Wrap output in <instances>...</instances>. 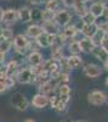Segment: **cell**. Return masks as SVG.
<instances>
[{
    "label": "cell",
    "mask_w": 108,
    "mask_h": 122,
    "mask_svg": "<svg viewBox=\"0 0 108 122\" xmlns=\"http://www.w3.org/2000/svg\"><path fill=\"white\" fill-rule=\"evenodd\" d=\"M29 42H31V39H29L26 34H16L14 36V39H12V46L15 49V51L19 55H24L27 51H28V46H29Z\"/></svg>",
    "instance_id": "obj_1"
},
{
    "label": "cell",
    "mask_w": 108,
    "mask_h": 122,
    "mask_svg": "<svg viewBox=\"0 0 108 122\" xmlns=\"http://www.w3.org/2000/svg\"><path fill=\"white\" fill-rule=\"evenodd\" d=\"M54 21L58 25L60 28H63V27H66L68 25H71V22H72V14L68 11V10L60 9L57 12H55Z\"/></svg>",
    "instance_id": "obj_2"
},
{
    "label": "cell",
    "mask_w": 108,
    "mask_h": 122,
    "mask_svg": "<svg viewBox=\"0 0 108 122\" xmlns=\"http://www.w3.org/2000/svg\"><path fill=\"white\" fill-rule=\"evenodd\" d=\"M11 105L18 111H26L29 106V103L23 93H15L11 97Z\"/></svg>",
    "instance_id": "obj_3"
},
{
    "label": "cell",
    "mask_w": 108,
    "mask_h": 122,
    "mask_svg": "<svg viewBox=\"0 0 108 122\" xmlns=\"http://www.w3.org/2000/svg\"><path fill=\"white\" fill-rule=\"evenodd\" d=\"M16 82H18L19 84H31L34 81V75L32 72L31 67L29 68H21L16 75Z\"/></svg>",
    "instance_id": "obj_4"
},
{
    "label": "cell",
    "mask_w": 108,
    "mask_h": 122,
    "mask_svg": "<svg viewBox=\"0 0 108 122\" xmlns=\"http://www.w3.org/2000/svg\"><path fill=\"white\" fill-rule=\"evenodd\" d=\"M87 101L95 106H100L107 101V94L102 90H92L87 94Z\"/></svg>",
    "instance_id": "obj_5"
},
{
    "label": "cell",
    "mask_w": 108,
    "mask_h": 122,
    "mask_svg": "<svg viewBox=\"0 0 108 122\" xmlns=\"http://www.w3.org/2000/svg\"><path fill=\"white\" fill-rule=\"evenodd\" d=\"M17 21H19L17 10H15V9L4 10V14H3V17H1V25H6L9 27L11 25H15Z\"/></svg>",
    "instance_id": "obj_6"
},
{
    "label": "cell",
    "mask_w": 108,
    "mask_h": 122,
    "mask_svg": "<svg viewBox=\"0 0 108 122\" xmlns=\"http://www.w3.org/2000/svg\"><path fill=\"white\" fill-rule=\"evenodd\" d=\"M57 88H58V83H57V81L56 79H54V78H49L46 82L43 84V86H40L38 89H39V93H41V94H44V95H50V94H54L55 92L57 90Z\"/></svg>",
    "instance_id": "obj_7"
},
{
    "label": "cell",
    "mask_w": 108,
    "mask_h": 122,
    "mask_svg": "<svg viewBox=\"0 0 108 122\" xmlns=\"http://www.w3.org/2000/svg\"><path fill=\"white\" fill-rule=\"evenodd\" d=\"M83 72L89 78H97L102 75V70H101V66L96 64H87L83 67Z\"/></svg>",
    "instance_id": "obj_8"
},
{
    "label": "cell",
    "mask_w": 108,
    "mask_h": 122,
    "mask_svg": "<svg viewBox=\"0 0 108 122\" xmlns=\"http://www.w3.org/2000/svg\"><path fill=\"white\" fill-rule=\"evenodd\" d=\"M49 105H51V107L56 111L57 114H63V112L67 111V104H64L63 101H61L57 95L49 97Z\"/></svg>",
    "instance_id": "obj_9"
},
{
    "label": "cell",
    "mask_w": 108,
    "mask_h": 122,
    "mask_svg": "<svg viewBox=\"0 0 108 122\" xmlns=\"http://www.w3.org/2000/svg\"><path fill=\"white\" fill-rule=\"evenodd\" d=\"M55 37L56 36H52V34H46V33H41L35 40L38 45L40 48H49V46H52L54 43H55Z\"/></svg>",
    "instance_id": "obj_10"
},
{
    "label": "cell",
    "mask_w": 108,
    "mask_h": 122,
    "mask_svg": "<svg viewBox=\"0 0 108 122\" xmlns=\"http://www.w3.org/2000/svg\"><path fill=\"white\" fill-rule=\"evenodd\" d=\"M32 105L35 109H45L49 105V97L41 93H36L32 98Z\"/></svg>",
    "instance_id": "obj_11"
},
{
    "label": "cell",
    "mask_w": 108,
    "mask_h": 122,
    "mask_svg": "<svg viewBox=\"0 0 108 122\" xmlns=\"http://www.w3.org/2000/svg\"><path fill=\"white\" fill-rule=\"evenodd\" d=\"M27 62L29 64V66H31V67L41 65L44 62L43 54L40 51H29V54L27 56Z\"/></svg>",
    "instance_id": "obj_12"
},
{
    "label": "cell",
    "mask_w": 108,
    "mask_h": 122,
    "mask_svg": "<svg viewBox=\"0 0 108 122\" xmlns=\"http://www.w3.org/2000/svg\"><path fill=\"white\" fill-rule=\"evenodd\" d=\"M104 11H106V9H104V6L102 5V3L100 1V0H95V1L91 3V5L89 6V12L92 14L96 18L103 16Z\"/></svg>",
    "instance_id": "obj_13"
},
{
    "label": "cell",
    "mask_w": 108,
    "mask_h": 122,
    "mask_svg": "<svg viewBox=\"0 0 108 122\" xmlns=\"http://www.w3.org/2000/svg\"><path fill=\"white\" fill-rule=\"evenodd\" d=\"M43 33V28L40 25H36V23H33V25H29L26 29V36L29 38V39H36L39 36Z\"/></svg>",
    "instance_id": "obj_14"
},
{
    "label": "cell",
    "mask_w": 108,
    "mask_h": 122,
    "mask_svg": "<svg viewBox=\"0 0 108 122\" xmlns=\"http://www.w3.org/2000/svg\"><path fill=\"white\" fill-rule=\"evenodd\" d=\"M41 28H43V32L46 33V34H52V36H56L61 32V28L58 27V25L55 22V21H50V22H43L41 25Z\"/></svg>",
    "instance_id": "obj_15"
},
{
    "label": "cell",
    "mask_w": 108,
    "mask_h": 122,
    "mask_svg": "<svg viewBox=\"0 0 108 122\" xmlns=\"http://www.w3.org/2000/svg\"><path fill=\"white\" fill-rule=\"evenodd\" d=\"M18 12V20L23 23H28L32 21V9L28 6H22L17 10Z\"/></svg>",
    "instance_id": "obj_16"
},
{
    "label": "cell",
    "mask_w": 108,
    "mask_h": 122,
    "mask_svg": "<svg viewBox=\"0 0 108 122\" xmlns=\"http://www.w3.org/2000/svg\"><path fill=\"white\" fill-rule=\"evenodd\" d=\"M5 71H6V77H16L17 72L19 71V64L17 60H11L9 61L7 65L5 66Z\"/></svg>",
    "instance_id": "obj_17"
},
{
    "label": "cell",
    "mask_w": 108,
    "mask_h": 122,
    "mask_svg": "<svg viewBox=\"0 0 108 122\" xmlns=\"http://www.w3.org/2000/svg\"><path fill=\"white\" fill-rule=\"evenodd\" d=\"M79 45H80L81 53H85V54H91V51H92L94 48H95L91 38H85V37H83L79 40Z\"/></svg>",
    "instance_id": "obj_18"
},
{
    "label": "cell",
    "mask_w": 108,
    "mask_h": 122,
    "mask_svg": "<svg viewBox=\"0 0 108 122\" xmlns=\"http://www.w3.org/2000/svg\"><path fill=\"white\" fill-rule=\"evenodd\" d=\"M62 33H63V36L66 37L67 40H74V38L76 37V34L79 33V32H78V29L75 28L74 23H73V25L71 23V25H68V26L63 27Z\"/></svg>",
    "instance_id": "obj_19"
},
{
    "label": "cell",
    "mask_w": 108,
    "mask_h": 122,
    "mask_svg": "<svg viewBox=\"0 0 108 122\" xmlns=\"http://www.w3.org/2000/svg\"><path fill=\"white\" fill-rule=\"evenodd\" d=\"M67 61L71 70H78L83 66V59L79 55H69L67 56Z\"/></svg>",
    "instance_id": "obj_20"
},
{
    "label": "cell",
    "mask_w": 108,
    "mask_h": 122,
    "mask_svg": "<svg viewBox=\"0 0 108 122\" xmlns=\"http://www.w3.org/2000/svg\"><path fill=\"white\" fill-rule=\"evenodd\" d=\"M43 68L45 72H47L49 75H50L51 72H54V71L58 70L60 67H58V62L56 60L54 59H47V60H44V62H43Z\"/></svg>",
    "instance_id": "obj_21"
},
{
    "label": "cell",
    "mask_w": 108,
    "mask_h": 122,
    "mask_svg": "<svg viewBox=\"0 0 108 122\" xmlns=\"http://www.w3.org/2000/svg\"><path fill=\"white\" fill-rule=\"evenodd\" d=\"M99 29L97 28V23L96 25H84L80 33L85 37V38H92V36L96 33V30Z\"/></svg>",
    "instance_id": "obj_22"
},
{
    "label": "cell",
    "mask_w": 108,
    "mask_h": 122,
    "mask_svg": "<svg viewBox=\"0 0 108 122\" xmlns=\"http://www.w3.org/2000/svg\"><path fill=\"white\" fill-rule=\"evenodd\" d=\"M91 54H92L97 60L102 61V62H104V61L107 60V57H108V54L104 51V50H103L101 46H95V48H94V50L91 51Z\"/></svg>",
    "instance_id": "obj_23"
},
{
    "label": "cell",
    "mask_w": 108,
    "mask_h": 122,
    "mask_svg": "<svg viewBox=\"0 0 108 122\" xmlns=\"http://www.w3.org/2000/svg\"><path fill=\"white\" fill-rule=\"evenodd\" d=\"M64 56L63 54V46H60V45H52L51 46V59L58 61L60 59H62Z\"/></svg>",
    "instance_id": "obj_24"
},
{
    "label": "cell",
    "mask_w": 108,
    "mask_h": 122,
    "mask_svg": "<svg viewBox=\"0 0 108 122\" xmlns=\"http://www.w3.org/2000/svg\"><path fill=\"white\" fill-rule=\"evenodd\" d=\"M106 37H107V36H106L104 32H102L101 29H97L96 33L92 36L91 40H92V43H94L95 46H101V44H102V42H103V39H104Z\"/></svg>",
    "instance_id": "obj_25"
},
{
    "label": "cell",
    "mask_w": 108,
    "mask_h": 122,
    "mask_svg": "<svg viewBox=\"0 0 108 122\" xmlns=\"http://www.w3.org/2000/svg\"><path fill=\"white\" fill-rule=\"evenodd\" d=\"M61 1L60 0H47L45 3V10H49V11L52 12H57L61 7Z\"/></svg>",
    "instance_id": "obj_26"
},
{
    "label": "cell",
    "mask_w": 108,
    "mask_h": 122,
    "mask_svg": "<svg viewBox=\"0 0 108 122\" xmlns=\"http://www.w3.org/2000/svg\"><path fill=\"white\" fill-rule=\"evenodd\" d=\"M68 50H69L71 55H79L81 53L79 40H71L69 44H68Z\"/></svg>",
    "instance_id": "obj_27"
},
{
    "label": "cell",
    "mask_w": 108,
    "mask_h": 122,
    "mask_svg": "<svg viewBox=\"0 0 108 122\" xmlns=\"http://www.w3.org/2000/svg\"><path fill=\"white\" fill-rule=\"evenodd\" d=\"M11 49H12V40L0 39V53L7 54L9 51H11Z\"/></svg>",
    "instance_id": "obj_28"
},
{
    "label": "cell",
    "mask_w": 108,
    "mask_h": 122,
    "mask_svg": "<svg viewBox=\"0 0 108 122\" xmlns=\"http://www.w3.org/2000/svg\"><path fill=\"white\" fill-rule=\"evenodd\" d=\"M73 10H74V14L79 18L84 17L87 12H89V7H87L86 5H76V6L73 7Z\"/></svg>",
    "instance_id": "obj_29"
},
{
    "label": "cell",
    "mask_w": 108,
    "mask_h": 122,
    "mask_svg": "<svg viewBox=\"0 0 108 122\" xmlns=\"http://www.w3.org/2000/svg\"><path fill=\"white\" fill-rule=\"evenodd\" d=\"M58 62V67H60L61 72H64V73H69L71 72V68H69V65H68V61H67V56H63L62 59H60L57 61Z\"/></svg>",
    "instance_id": "obj_30"
},
{
    "label": "cell",
    "mask_w": 108,
    "mask_h": 122,
    "mask_svg": "<svg viewBox=\"0 0 108 122\" xmlns=\"http://www.w3.org/2000/svg\"><path fill=\"white\" fill-rule=\"evenodd\" d=\"M55 18V12L49 11V10H41V22H50L54 21Z\"/></svg>",
    "instance_id": "obj_31"
},
{
    "label": "cell",
    "mask_w": 108,
    "mask_h": 122,
    "mask_svg": "<svg viewBox=\"0 0 108 122\" xmlns=\"http://www.w3.org/2000/svg\"><path fill=\"white\" fill-rule=\"evenodd\" d=\"M80 20L83 21L84 25H96V22H97V18H96L92 14H90V12H87V14H86L84 17H81Z\"/></svg>",
    "instance_id": "obj_32"
},
{
    "label": "cell",
    "mask_w": 108,
    "mask_h": 122,
    "mask_svg": "<svg viewBox=\"0 0 108 122\" xmlns=\"http://www.w3.org/2000/svg\"><path fill=\"white\" fill-rule=\"evenodd\" d=\"M1 39L12 40V39H14V30L10 28V27H3V30H1Z\"/></svg>",
    "instance_id": "obj_33"
},
{
    "label": "cell",
    "mask_w": 108,
    "mask_h": 122,
    "mask_svg": "<svg viewBox=\"0 0 108 122\" xmlns=\"http://www.w3.org/2000/svg\"><path fill=\"white\" fill-rule=\"evenodd\" d=\"M56 81H57L58 86H61V84H68V83H69V81H71V78H69V73L61 72L60 76L56 78Z\"/></svg>",
    "instance_id": "obj_34"
},
{
    "label": "cell",
    "mask_w": 108,
    "mask_h": 122,
    "mask_svg": "<svg viewBox=\"0 0 108 122\" xmlns=\"http://www.w3.org/2000/svg\"><path fill=\"white\" fill-rule=\"evenodd\" d=\"M57 90H58V97H61V95H71V87L68 84L58 86Z\"/></svg>",
    "instance_id": "obj_35"
},
{
    "label": "cell",
    "mask_w": 108,
    "mask_h": 122,
    "mask_svg": "<svg viewBox=\"0 0 108 122\" xmlns=\"http://www.w3.org/2000/svg\"><path fill=\"white\" fill-rule=\"evenodd\" d=\"M66 42H67V39H66V37L63 36V33H62V30L58 34H56V37H55V45H60V46H63L64 44H66Z\"/></svg>",
    "instance_id": "obj_36"
},
{
    "label": "cell",
    "mask_w": 108,
    "mask_h": 122,
    "mask_svg": "<svg viewBox=\"0 0 108 122\" xmlns=\"http://www.w3.org/2000/svg\"><path fill=\"white\" fill-rule=\"evenodd\" d=\"M32 21H41V10H32Z\"/></svg>",
    "instance_id": "obj_37"
},
{
    "label": "cell",
    "mask_w": 108,
    "mask_h": 122,
    "mask_svg": "<svg viewBox=\"0 0 108 122\" xmlns=\"http://www.w3.org/2000/svg\"><path fill=\"white\" fill-rule=\"evenodd\" d=\"M4 82H5L7 89H11V88H14L16 86V78L15 77H6L4 79Z\"/></svg>",
    "instance_id": "obj_38"
},
{
    "label": "cell",
    "mask_w": 108,
    "mask_h": 122,
    "mask_svg": "<svg viewBox=\"0 0 108 122\" xmlns=\"http://www.w3.org/2000/svg\"><path fill=\"white\" fill-rule=\"evenodd\" d=\"M61 4H62L64 7L73 9V7H74V4H75V0H61Z\"/></svg>",
    "instance_id": "obj_39"
},
{
    "label": "cell",
    "mask_w": 108,
    "mask_h": 122,
    "mask_svg": "<svg viewBox=\"0 0 108 122\" xmlns=\"http://www.w3.org/2000/svg\"><path fill=\"white\" fill-rule=\"evenodd\" d=\"M97 28L101 29L102 32H104L107 34V32H108V21H102L100 25H97Z\"/></svg>",
    "instance_id": "obj_40"
},
{
    "label": "cell",
    "mask_w": 108,
    "mask_h": 122,
    "mask_svg": "<svg viewBox=\"0 0 108 122\" xmlns=\"http://www.w3.org/2000/svg\"><path fill=\"white\" fill-rule=\"evenodd\" d=\"M7 90H9V89H7V87H6L5 82H4V81H0V94L6 93Z\"/></svg>",
    "instance_id": "obj_41"
},
{
    "label": "cell",
    "mask_w": 108,
    "mask_h": 122,
    "mask_svg": "<svg viewBox=\"0 0 108 122\" xmlns=\"http://www.w3.org/2000/svg\"><path fill=\"white\" fill-rule=\"evenodd\" d=\"M101 48L108 54V37H106V38L103 39V42H102V44H101Z\"/></svg>",
    "instance_id": "obj_42"
},
{
    "label": "cell",
    "mask_w": 108,
    "mask_h": 122,
    "mask_svg": "<svg viewBox=\"0 0 108 122\" xmlns=\"http://www.w3.org/2000/svg\"><path fill=\"white\" fill-rule=\"evenodd\" d=\"M47 0H29V3L33 4V5H41V4H45Z\"/></svg>",
    "instance_id": "obj_43"
},
{
    "label": "cell",
    "mask_w": 108,
    "mask_h": 122,
    "mask_svg": "<svg viewBox=\"0 0 108 122\" xmlns=\"http://www.w3.org/2000/svg\"><path fill=\"white\" fill-rule=\"evenodd\" d=\"M5 60H6V54H4V53H0V67H4Z\"/></svg>",
    "instance_id": "obj_44"
},
{
    "label": "cell",
    "mask_w": 108,
    "mask_h": 122,
    "mask_svg": "<svg viewBox=\"0 0 108 122\" xmlns=\"http://www.w3.org/2000/svg\"><path fill=\"white\" fill-rule=\"evenodd\" d=\"M76 5H86V0H75L74 6H76Z\"/></svg>",
    "instance_id": "obj_45"
},
{
    "label": "cell",
    "mask_w": 108,
    "mask_h": 122,
    "mask_svg": "<svg viewBox=\"0 0 108 122\" xmlns=\"http://www.w3.org/2000/svg\"><path fill=\"white\" fill-rule=\"evenodd\" d=\"M102 3V5L104 6V9H108V0H100Z\"/></svg>",
    "instance_id": "obj_46"
},
{
    "label": "cell",
    "mask_w": 108,
    "mask_h": 122,
    "mask_svg": "<svg viewBox=\"0 0 108 122\" xmlns=\"http://www.w3.org/2000/svg\"><path fill=\"white\" fill-rule=\"evenodd\" d=\"M103 67H104V70L106 71H108V57H107V60L103 62Z\"/></svg>",
    "instance_id": "obj_47"
},
{
    "label": "cell",
    "mask_w": 108,
    "mask_h": 122,
    "mask_svg": "<svg viewBox=\"0 0 108 122\" xmlns=\"http://www.w3.org/2000/svg\"><path fill=\"white\" fill-rule=\"evenodd\" d=\"M3 14H4V10H3V7L0 6V23H1V17H3Z\"/></svg>",
    "instance_id": "obj_48"
},
{
    "label": "cell",
    "mask_w": 108,
    "mask_h": 122,
    "mask_svg": "<svg viewBox=\"0 0 108 122\" xmlns=\"http://www.w3.org/2000/svg\"><path fill=\"white\" fill-rule=\"evenodd\" d=\"M104 17H106V21H108V9H106V11H104V15H103Z\"/></svg>",
    "instance_id": "obj_49"
},
{
    "label": "cell",
    "mask_w": 108,
    "mask_h": 122,
    "mask_svg": "<svg viewBox=\"0 0 108 122\" xmlns=\"http://www.w3.org/2000/svg\"><path fill=\"white\" fill-rule=\"evenodd\" d=\"M61 122H73L72 120H69V118H66V120H62Z\"/></svg>",
    "instance_id": "obj_50"
},
{
    "label": "cell",
    "mask_w": 108,
    "mask_h": 122,
    "mask_svg": "<svg viewBox=\"0 0 108 122\" xmlns=\"http://www.w3.org/2000/svg\"><path fill=\"white\" fill-rule=\"evenodd\" d=\"M24 122H35V121H34V120H31V118H28V120H26Z\"/></svg>",
    "instance_id": "obj_51"
},
{
    "label": "cell",
    "mask_w": 108,
    "mask_h": 122,
    "mask_svg": "<svg viewBox=\"0 0 108 122\" xmlns=\"http://www.w3.org/2000/svg\"><path fill=\"white\" fill-rule=\"evenodd\" d=\"M75 122H87V121H85V120H79V121H75Z\"/></svg>",
    "instance_id": "obj_52"
},
{
    "label": "cell",
    "mask_w": 108,
    "mask_h": 122,
    "mask_svg": "<svg viewBox=\"0 0 108 122\" xmlns=\"http://www.w3.org/2000/svg\"><path fill=\"white\" fill-rule=\"evenodd\" d=\"M106 86H107V87H108V77H107V78H106Z\"/></svg>",
    "instance_id": "obj_53"
},
{
    "label": "cell",
    "mask_w": 108,
    "mask_h": 122,
    "mask_svg": "<svg viewBox=\"0 0 108 122\" xmlns=\"http://www.w3.org/2000/svg\"><path fill=\"white\" fill-rule=\"evenodd\" d=\"M87 1H92V3H94V0H86V3H87Z\"/></svg>",
    "instance_id": "obj_54"
},
{
    "label": "cell",
    "mask_w": 108,
    "mask_h": 122,
    "mask_svg": "<svg viewBox=\"0 0 108 122\" xmlns=\"http://www.w3.org/2000/svg\"><path fill=\"white\" fill-rule=\"evenodd\" d=\"M106 103H107V104H108V95H107V101H106Z\"/></svg>",
    "instance_id": "obj_55"
},
{
    "label": "cell",
    "mask_w": 108,
    "mask_h": 122,
    "mask_svg": "<svg viewBox=\"0 0 108 122\" xmlns=\"http://www.w3.org/2000/svg\"><path fill=\"white\" fill-rule=\"evenodd\" d=\"M106 36H107V37H108V32H107V34H106Z\"/></svg>",
    "instance_id": "obj_56"
}]
</instances>
